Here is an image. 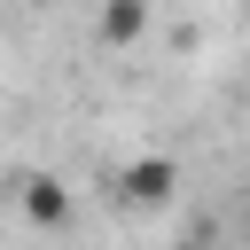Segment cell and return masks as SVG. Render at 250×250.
Returning <instances> with one entry per match:
<instances>
[{
    "instance_id": "6da1fadb",
    "label": "cell",
    "mask_w": 250,
    "mask_h": 250,
    "mask_svg": "<svg viewBox=\"0 0 250 250\" xmlns=\"http://www.w3.org/2000/svg\"><path fill=\"white\" fill-rule=\"evenodd\" d=\"M172 188H180V164L172 156H133L117 172V203H133V211H164Z\"/></svg>"
},
{
    "instance_id": "7a4b0ae2",
    "label": "cell",
    "mask_w": 250,
    "mask_h": 250,
    "mask_svg": "<svg viewBox=\"0 0 250 250\" xmlns=\"http://www.w3.org/2000/svg\"><path fill=\"white\" fill-rule=\"evenodd\" d=\"M148 31V0H102V39L109 47H133Z\"/></svg>"
},
{
    "instance_id": "3957f363",
    "label": "cell",
    "mask_w": 250,
    "mask_h": 250,
    "mask_svg": "<svg viewBox=\"0 0 250 250\" xmlns=\"http://www.w3.org/2000/svg\"><path fill=\"white\" fill-rule=\"evenodd\" d=\"M23 211H31V227H70V195L55 180H23Z\"/></svg>"
},
{
    "instance_id": "277c9868",
    "label": "cell",
    "mask_w": 250,
    "mask_h": 250,
    "mask_svg": "<svg viewBox=\"0 0 250 250\" xmlns=\"http://www.w3.org/2000/svg\"><path fill=\"white\" fill-rule=\"evenodd\" d=\"M180 250H195V242H180Z\"/></svg>"
}]
</instances>
